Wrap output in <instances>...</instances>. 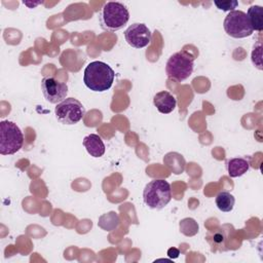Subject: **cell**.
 Segmentation results:
<instances>
[{
  "label": "cell",
  "instance_id": "obj_9",
  "mask_svg": "<svg viewBox=\"0 0 263 263\" xmlns=\"http://www.w3.org/2000/svg\"><path fill=\"white\" fill-rule=\"evenodd\" d=\"M124 38L132 47L143 48L150 44L152 34L145 24L135 23L124 31Z\"/></svg>",
  "mask_w": 263,
  "mask_h": 263
},
{
  "label": "cell",
  "instance_id": "obj_2",
  "mask_svg": "<svg viewBox=\"0 0 263 263\" xmlns=\"http://www.w3.org/2000/svg\"><path fill=\"white\" fill-rule=\"evenodd\" d=\"M172 199V189L167 181L155 179L150 181L144 188L143 200L150 209H163Z\"/></svg>",
  "mask_w": 263,
  "mask_h": 263
},
{
  "label": "cell",
  "instance_id": "obj_15",
  "mask_svg": "<svg viewBox=\"0 0 263 263\" xmlns=\"http://www.w3.org/2000/svg\"><path fill=\"white\" fill-rule=\"evenodd\" d=\"M215 202L220 211L228 213L232 211L235 203V198L228 191H221L217 194Z\"/></svg>",
  "mask_w": 263,
  "mask_h": 263
},
{
  "label": "cell",
  "instance_id": "obj_5",
  "mask_svg": "<svg viewBox=\"0 0 263 263\" xmlns=\"http://www.w3.org/2000/svg\"><path fill=\"white\" fill-rule=\"evenodd\" d=\"M24 135L16 123L8 120L0 122V154L11 155L23 146Z\"/></svg>",
  "mask_w": 263,
  "mask_h": 263
},
{
  "label": "cell",
  "instance_id": "obj_11",
  "mask_svg": "<svg viewBox=\"0 0 263 263\" xmlns=\"http://www.w3.org/2000/svg\"><path fill=\"white\" fill-rule=\"evenodd\" d=\"M83 146L92 157H101L105 153V144L99 135L90 134L83 139Z\"/></svg>",
  "mask_w": 263,
  "mask_h": 263
},
{
  "label": "cell",
  "instance_id": "obj_14",
  "mask_svg": "<svg viewBox=\"0 0 263 263\" xmlns=\"http://www.w3.org/2000/svg\"><path fill=\"white\" fill-rule=\"evenodd\" d=\"M119 223V216L117 215V213L111 211L99 217L98 226L105 231H113L118 227Z\"/></svg>",
  "mask_w": 263,
  "mask_h": 263
},
{
  "label": "cell",
  "instance_id": "obj_20",
  "mask_svg": "<svg viewBox=\"0 0 263 263\" xmlns=\"http://www.w3.org/2000/svg\"><path fill=\"white\" fill-rule=\"evenodd\" d=\"M167 255H168L170 258L175 259V258H178V257H179L180 251H179L178 249H176V248H171V249H168V251H167Z\"/></svg>",
  "mask_w": 263,
  "mask_h": 263
},
{
  "label": "cell",
  "instance_id": "obj_12",
  "mask_svg": "<svg viewBox=\"0 0 263 263\" xmlns=\"http://www.w3.org/2000/svg\"><path fill=\"white\" fill-rule=\"evenodd\" d=\"M228 175L231 178H237L245 175L250 168V162L243 157L231 158L226 163Z\"/></svg>",
  "mask_w": 263,
  "mask_h": 263
},
{
  "label": "cell",
  "instance_id": "obj_3",
  "mask_svg": "<svg viewBox=\"0 0 263 263\" xmlns=\"http://www.w3.org/2000/svg\"><path fill=\"white\" fill-rule=\"evenodd\" d=\"M194 57L188 51L181 50L172 54L165 65V73L168 78L178 82L186 80L193 72Z\"/></svg>",
  "mask_w": 263,
  "mask_h": 263
},
{
  "label": "cell",
  "instance_id": "obj_22",
  "mask_svg": "<svg viewBox=\"0 0 263 263\" xmlns=\"http://www.w3.org/2000/svg\"><path fill=\"white\" fill-rule=\"evenodd\" d=\"M214 240H215L216 242H222V241L224 240V238H223V235L215 234V235H214Z\"/></svg>",
  "mask_w": 263,
  "mask_h": 263
},
{
  "label": "cell",
  "instance_id": "obj_17",
  "mask_svg": "<svg viewBox=\"0 0 263 263\" xmlns=\"http://www.w3.org/2000/svg\"><path fill=\"white\" fill-rule=\"evenodd\" d=\"M180 231L186 236H193L198 232V224L192 218H184L179 223Z\"/></svg>",
  "mask_w": 263,
  "mask_h": 263
},
{
  "label": "cell",
  "instance_id": "obj_8",
  "mask_svg": "<svg viewBox=\"0 0 263 263\" xmlns=\"http://www.w3.org/2000/svg\"><path fill=\"white\" fill-rule=\"evenodd\" d=\"M41 90L46 101L51 104H59L66 99L68 85L52 76H46L41 81Z\"/></svg>",
  "mask_w": 263,
  "mask_h": 263
},
{
  "label": "cell",
  "instance_id": "obj_13",
  "mask_svg": "<svg viewBox=\"0 0 263 263\" xmlns=\"http://www.w3.org/2000/svg\"><path fill=\"white\" fill-rule=\"evenodd\" d=\"M246 14L252 29L261 32L263 29V8L259 5H252Z\"/></svg>",
  "mask_w": 263,
  "mask_h": 263
},
{
  "label": "cell",
  "instance_id": "obj_4",
  "mask_svg": "<svg viewBox=\"0 0 263 263\" xmlns=\"http://www.w3.org/2000/svg\"><path fill=\"white\" fill-rule=\"evenodd\" d=\"M101 24L107 31H118L125 26L129 20L126 6L120 2H107L101 11Z\"/></svg>",
  "mask_w": 263,
  "mask_h": 263
},
{
  "label": "cell",
  "instance_id": "obj_16",
  "mask_svg": "<svg viewBox=\"0 0 263 263\" xmlns=\"http://www.w3.org/2000/svg\"><path fill=\"white\" fill-rule=\"evenodd\" d=\"M164 163L175 174H181L184 171L185 161L182 155L178 153H168L163 158Z\"/></svg>",
  "mask_w": 263,
  "mask_h": 263
},
{
  "label": "cell",
  "instance_id": "obj_19",
  "mask_svg": "<svg viewBox=\"0 0 263 263\" xmlns=\"http://www.w3.org/2000/svg\"><path fill=\"white\" fill-rule=\"evenodd\" d=\"M262 46L260 43L255 45L254 50L252 51V62L259 69L262 70Z\"/></svg>",
  "mask_w": 263,
  "mask_h": 263
},
{
  "label": "cell",
  "instance_id": "obj_10",
  "mask_svg": "<svg viewBox=\"0 0 263 263\" xmlns=\"http://www.w3.org/2000/svg\"><path fill=\"white\" fill-rule=\"evenodd\" d=\"M153 104L160 113L168 114L175 110L177 101L171 92L167 90H161L153 97Z\"/></svg>",
  "mask_w": 263,
  "mask_h": 263
},
{
  "label": "cell",
  "instance_id": "obj_18",
  "mask_svg": "<svg viewBox=\"0 0 263 263\" xmlns=\"http://www.w3.org/2000/svg\"><path fill=\"white\" fill-rule=\"evenodd\" d=\"M214 4L223 11H233L234 8L237 7L238 2L235 0H227V1H214Z\"/></svg>",
  "mask_w": 263,
  "mask_h": 263
},
{
  "label": "cell",
  "instance_id": "obj_21",
  "mask_svg": "<svg viewBox=\"0 0 263 263\" xmlns=\"http://www.w3.org/2000/svg\"><path fill=\"white\" fill-rule=\"evenodd\" d=\"M41 2L39 1V2H34V3H30V2H28V1H24V4L25 5H27V6H29L30 8H33V7H35L36 5H38V4H40Z\"/></svg>",
  "mask_w": 263,
  "mask_h": 263
},
{
  "label": "cell",
  "instance_id": "obj_1",
  "mask_svg": "<svg viewBox=\"0 0 263 263\" xmlns=\"http://www.w3.org/2000/svg\"><path fill=\"white\" fill-rule=\"evenodd\" d=\"M114 77V70L108 64L101 61H93L84 69L83 82L88 89L102 92L112 86Z\"/></svg>",
  "mask_w": 263,
  "mask_h": 263
},
{
  "label": "cell",
  "instance_id": "obj_7",
  "mask_svg": "<svg viewBox=\"0 0 263 263\" xmlns=\"http://www.w3.org/2000/svg\"><path fill=\"white\" fill-rule=\"evenodd\" d=\"M223 27L227 35L236 39L249 37L254 32L246 12L241 10L230 11L224 20Z\"/></svg>",
  "mask_w": 263,
  "mask_h": 263
},
{
  "label": "cell",
  "instance_id": "obj_6",
  "mask_svg": "<svg viewBox=\"0 0 263 263\" xmlns=\"http://www.w3.org/2000/svg\"><path fill=\"white\" fill-rule=\"evenodd\" d=\"M57 119L63 124H76L85 115V108L81 102L74 98H67L59 103L54 109Z\"/></svg>",
  "mask_w": 263,
  "mask_h": 263
}]
</instances>
